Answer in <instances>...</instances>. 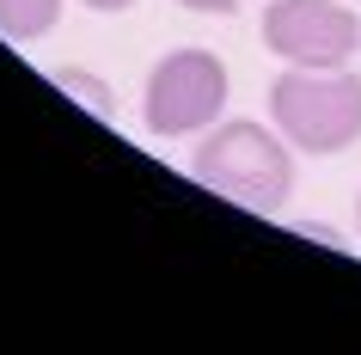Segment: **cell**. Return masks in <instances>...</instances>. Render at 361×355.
<instances>
[{"instance_id":"obj_8","label":"cell","mask_w":361,"mask_h":355,"mask_svg":"<svg viewBox=\"0 0 361 355\" xmlns=\"http://www.w3.org/2000/svg\"><path fill=\"white\" fill-rule=\"evenodd\" d=\"M86 6H98V13H123L129 0H86Z\"/></svg>"},{"instance_id":"obj_6","label":"cell","mask_w":361,"mask_h":355,"mask_svg":"<svg viewBox=\"0 0 361 355\" xmlns=\"http://www.w3.org/2000/svg\"><path fill=\"white\" fill-rule=\"evenodd\" d=\"M56 86L68 98H80V104H86V111L92 116H111L116 104H111V92H104V80H92V74H74V68H56Z\"/></svg>"},{"instance_id":"obj_7","label":"cell","mask_w":361,"mask_h":355,"mask_svg":"<svg viewBox=\"0 0 361 355\" xmlns=\"http://www.w3.org/2000/svg\"><path fill=\"white\" fill-rule=\"evenodd\" d=\"M178 6H190V13H233L239 0H178Z\"/></svg>"},{"instance_id":"obj_3","label":"cell","mask_w":361,"mask_h":355,"mask_svg":"<svg viewBox=\"0 0 361 355\" xmlns=\"http://www.w3.org/2000/svg\"><path fill=\"white\" fill-rule=\"evenodd\" d=\"M147 129L153 135H196L227 111V68L209 49H171L147 74Z\"/></svg>"},{"instance_id":"obj_4","label":"cell","mask_w":361,"mask_h":355,"mask_svg":"<svg viewBox=\"0 0 361 355\" xmlns=\"http://www.w3.org/2000/svg\"><path fill=\"white\" fill-rule=\"evenodd\" d=\"M264 43L294 68H343L361 49V19L343 0H269Z\"/></svg>"},{"instance_id":"obj_2","label":"cell","mask_w":361,"mask_h":355,"mask_svg":"<svg viewBox=\"0 0 361 355\" xmlns=\"http://www.w3.org/2000/svg\"><path fill=\"white\" fill-rule=\"evenodd\" d=\"M276 129L306 153H343L361 141V74L349 68H288L269 86Z\"/></svg>"},{"instance_id":"obj_1","label":"cell","mask_w":361,"mask_h":355,"mask_svg":"<svg viewBox=\"0 0 361 355\" xmlns=\"http://www.w3.org/2000/svg\"><path fill=\"white\" fill-rule=\"evenodd\" d=\"M190 172H196V184H209L214 196H227L239 208H257V215H276L288 203V190H294L288 148L264 123H245V116H233V123L202 135L190 153Z\"/></svg>"},{"instance_id":"obj_5","label":"cell","mask_w":361,"mask_h":355,"mask_svg":"<svg viewBox=\"0 0 361 355\" xmlns=\"http://www.w3.org/2000/svg\"><path fill=\"white\" fill-rule=\"evenodd\" d=\"M61 19V0H0V37L6 43H37Z\"/></svg>"}]
</instances>
